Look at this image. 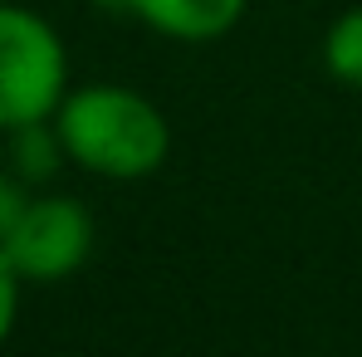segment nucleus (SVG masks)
I'll return each instance as SVG.
<instances>
[{
    "label": "nucleus",
    "instance_id": "39448f33",
    "mask_svg": "<svg viewBox=\"0 0 362 357\" xmlns=\"http://www.w3.org/2000/svg\"><path fill=\"white\" fill-rule=\"evenodd\" d=\"M323 64L338 83L362 88V5L343 10L333 25H328V40H323Z\"/></svg>",
    "mask_w": 362,
    "mask_h": 357
},
{
    "label": "nucleus",
    "instance_id": "0eeeda50",
    "mask_svg": "<svg viewBox=\"0 0 362 357\" xmlns=\"http://www.w3.org/2000/svg\"><path fill=\"white\" fill-rule=\"evenodd\" d=\"M20 274H15V264H10V254H5V245H0V343L10 338V328H15V313H20Z\"/></svg>",
    "mask_w": 362,
    "mask_h": 357
},
{
    "label": "nucleus",
    "instance_id": "6e6552de",
    "mask_svg": "<svg viewBox=\"0 0 362 357\" xmlns=\"http://www.w3.org/2000/svg\"><path fill=\"white\" fill-rule=\"evenodd\" d=\"M25 211V196L15 191V181H5L0 177V240L10 235V226H15V216Z\"/></svg>",
    "mask_w": 362,
    "mask_h": 357
},
{
    "label": "nucleus",
    "instance_id": "7ed1b4c3",
    "mask_svg": "<svg viewBox=\"0 0 362 357\" xmlns=\"http://www.w3.org/2000/svg\"><path fill=\"white\" fill-rule=\"evenodd\" d=\"M0 245L25 284H54L88 259L93 221L74 196H40V201H25V211L15 216Z\"/></svg>",
    "mask_w": 362,
    "mask_h": 357
},
{
    "label": "nucleus",
    "instance_id": "20e7f679",
    "mask_svg": "<svg viewBox=\"0 0 362 357\" xmlns=\"http://www.w3.org/2000/svg\"><path fill=\"white\" fill-rule=\"evenodd\" d=\"M98 5L127 10L172 40H221L245 15V0H98Z\"/></svg>",
    "mask_w": 362,
    "mask_h": 357
},
{
    "label": "nucleus",
    "instance_id": "423d86ee",
    "mask_svg": "<svg viewBox=\"0 0 362 357\" xmlns=\"http://www.w3.org/2000/svg\"><path fill=\"white\" fill-rule=\"evenodd\" d=\"M59 157H64V147H59V132L54 127L49 132H45V122L15 127V162H20L25 177H49Z\"/></svg>",
    "mask_w": 362,
    "mask_h": 357
},
{
    "label": "nucleus",
    "instance_id": "f03ea898",
    "mask_svg": "<svg viewBox=\"0 0 362 357\" xmlns=\"http://www.w3.org/2000/svg\"><path fill=\"white\" fill-rule=\"evenodd\" d=\"M69 88L64 40L35 10L0 0V132L49 122Z\"/></svg>",
    "mask_w": 362,
    "mask_h": 357
},
{
    "label": "nucleus",
    "instance_id": "f257e3e1",
    "mask_svg": "<svg viewBox=\"0 0 362 357\" xmlns=\"http://www.w3.org/2000/svg\"><path fill=\"white\" fill-rule=\"evenodd\" d=\"M64 157L93 177L137 181L152 177L172 152V127L152 98L122 83H83L54 108Z\"/></svg>",
    "mask_w": 362,
    "mask_h": 357
}]
</instances>
